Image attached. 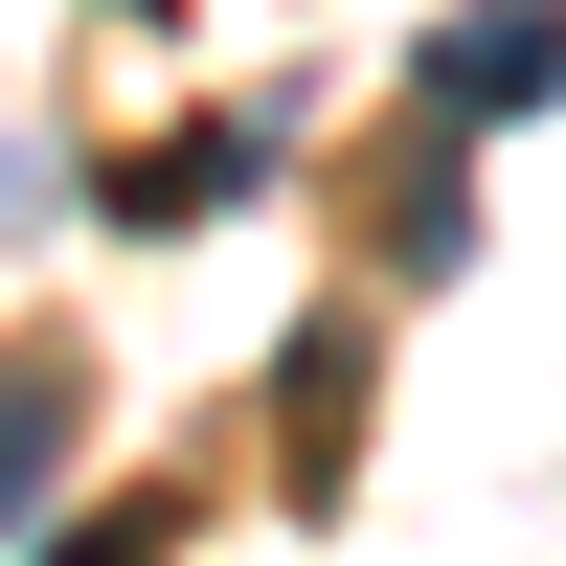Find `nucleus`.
<instances>
[{
	"label": "nucleus",
	"mask_w": 566,
	"mask_h": 566,
	"mask_svg": "<svg viewBox=\"0 0 566 566\" xmlns=\"http://www.w3.org/2000/svg\"><path fill=\"white\" fill-rule=\"evenodd\" d=\"M408 91H431V136H476V114H544V91H566V0H499V23H453Z\"/></svg>",
	"instance_id": "obj_2"
},
{
	"label": "nucleus",
	"mask_w": 566,
	"mask_h": 566,
	"mask_svg": "<svg viewBox=\"0 0 566 566\" xmlns=\"http://www.w3.org/2000/svg\"><path fill=\"white\" fill-rule=\"evenodd\" d=\"M272 476H295V499L363 476V317H317V340L272 363Z\"/></svg>",
	"instance_id": "obj_3"
},
{
	"label": "nucleus",
	"mask_w": 566,
	"mask_h": 566,
	"mask_svg": "<svg viewBox=\"0 0 566 566\" xmlns=\"http://www.w3.org/2000/svg\"><path fill=\"white\" fill-rule=\"evenodd\" d=\"M272 159H295V91H250V114H205V136H159V159H136V181H91V205H114L136 250H181V227H227V205H250Z\"/></svg>",
	"instance_id": "obj_1"
},
{
	"label": "nucleus",
	"mask_w": 566,
	"mask_h": 566,
	"mask_svg": "<svg viewBox=\"0 0 566 566\" xmlns=\"http://www.w3.org/2000/svg\"><path fill=\"white\" fill-rule=\"evenodd\" d=\"M181 522H159V499H136V522H45V566H159Z\"/></svg>",
	"instance_id": "obj_5"
},
{
	"label": "nucleus",
	"mask_w": 566,
	"mask_h": 566,
	"mask_svg": "<svg viewBox=\"0 0 566 566\" xmlns=\"http://www.w3.org/2000/svg\"><path fill=\"white\" fill-rule=\"evenodd\" d=\"M69 453H91V363L23 340V363H0V544L45 522V476H69Z\"/></svg>",
	"instance_id": "obj_4"
}]
</instances>
